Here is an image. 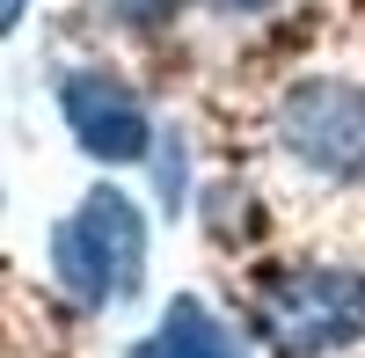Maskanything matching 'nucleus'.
<instances>
[{"instance_id": "nucleus-1", "label": "nucleus", "mask_w": 365, "mask_h": 358, "mask_svg": "<svg viewBox=\"0 0 365 358\" xmlns=\"http://www.w3.org/2000/svg\"><path fill=\"white\" fill-rule=\"evenodd\" d=\"M51 278L73 307H125L146 285V220L125 190H88L51 227Z\"/></svg>"}, {"instance_id": "nucleus-2", "label": "nucleus", "mask_w": 365, "mask_h": 358, "mask_svg": "<svg viewBox=\"0 0 365 358\" xmlns=\"http://www.w3.org/2000/svg\"><path fill=\"white\" fill-rule=\"evenodd\" d=\"M263 344L278 358H329L365 344V271L351 263H299L263 285Z\"/></svg>"}, {"instance_id": "nucleus-3", "label": "nucleus", "mask_w": 365, "mask_h": 358, "mask_svg": "<svg viewBox=\"0 0 365 358\" xmlns=\"http://www.w3.org/2000/svg\"><path fill=\"white\" fill-rule=\"evenodd\" d=\"M278 146L299 168L329 175V183H365V81L314 73V81L285 88Z\"/></svg>"}, {"instance_id": "nucleus-4", "label": "nucleus", "mask_w": 365, "mask_h": 358, "mask_svg": "<svg viewBox=\"0 0 365 358\" xmlns=\"http://www.w3.org/2000/svg\"><path fill=\"white\" fill-rule=\"evenodd\" d=\"M58 110H66V132L81 139L88 161H146L154 154V117H146L139 88H125L110 66H73L58 81Z\"/></svg>"}, {"instance_id": "nucleus-5", "label": "nucleus", "mask_w": 365, "mask_h": 358, "mask_svg": "<svg viewBox=\"0 0 365 358\" xmlns=\"http://www.w3.org/2000/svg\"><path fill=\"white\" fill-rule=\"evenodd\" d=\"M154 344H161L168 358H249V344H241L227 322L197 300V292H175V300H168V314H161Z\"/></svg>"}, {"instance_id": "nucleus-6", "label": "nucleus", "mask_w": 365, "mask_h": 358, "mask_svg": "<svg viewBox=\"0 0 365 358\" xmlns=\"http://www.w3.org/2000/svg\"><path fill=\"white\" fill-rule=\"evenodd\" d=\"M154 168H161V205H168V220L182 213V175H190V168H182V139L168 132V146H154Z\"/></svg>"}, {"instance_id": "nucleus-7", "label": "nucleus", "mask_w": 365, "mask_h": 358, "mask_svg": "<svg viewBox=\"0 0 365 358\" xmlns=\"http://www.w3.org/2000/svg\"><path fill=\"white\" fill-rule=\"evenodd\" d=\"M190 0H110V15L125 22V29H154V22H175Z\"/></svg>"}, {"instance_id": "nucleus-8", "label": "nucleus", "mask_w": 365, "mask_h": 358, "mask_svg": "<svg viewBox=\"0 0 365 358\" xmlns=\"http://www.w3.org/2000/svg\"><path fill=\"white\" fill-rule=\"evenodd\" d=\"M212 8H220V15H263L270 0H212Z\"/></svg>"}, {"instance_id": "nucleus-9", "label": "nucleus", "mask_w": 365, "mask_h": 358, "mask_svg": "<svg viewBox=\"0 0 365 358\" xmlns=\"http://www.w3.org/2000/svg\"><path fill=\"white\" fill-rule=\"evenodd\" d=\"M22 15H29V0H8V29H15V22H22Z\"/></svg>"}, {"instance_id": "nucleus-10", "label": "nucleus", "mask_w": 365, "mask_h": 358, "mask_svg": "<svg viewBox=\"0 0 365 358\" xmlns=\"http://www.w3.org/2000/svg\"><path fill=\"white\" fill-rule=\"evenodd\" d=\"M125 358H168V351H161V344H139V351H125Z\"/></svg>"}]
</instances>
